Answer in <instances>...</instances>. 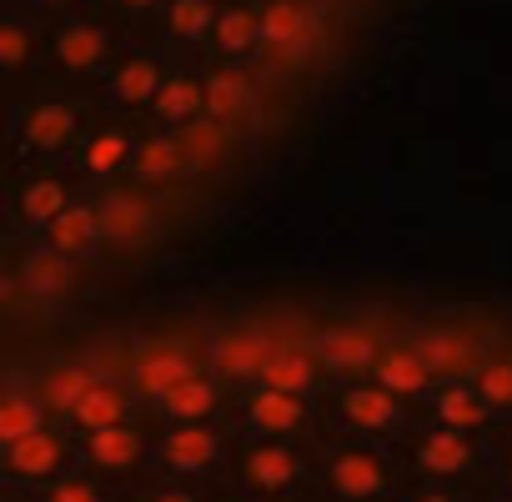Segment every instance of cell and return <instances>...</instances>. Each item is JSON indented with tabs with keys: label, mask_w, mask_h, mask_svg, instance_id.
Here are the masks:
<instances>
[{
	"label": "cell",
	"mask_w": 512,
	"mask_h": 502,
	"mask_svg": "<svg viewBox=\"0 0 512 502\" xmlns=\"http://www.w3.org/2000/svg\"><path fill=\"white\" fill-rule=\"evenodd\" d=\"M417 347L427 352V362L442 372V377H472L477 362L492 352L482 342V332H467L462 322H427L422 332H412Z\"/></svg>",
	"instance_id": "24"
},
{
	"label": "cell",
	"mask_w": 512,
	"mask_h": 502,
	"mask_svg": "<svg viewBox=\"0 0 512 502\" xmlns=\"http://www.w3.org/2000/svg\"><path fill=\"white\" fill-rule=\"evenodd\" d=\"M81 267H86V262L66 257V251H56L51 241L26 236V246H21V241L11 246V267H6V272L26 287L31 307L46 312V307H61V302H71V297L81 292Z\"/></svg>",
	"instance_id": "10"
},
{
	"label": "cell",
	"mask_w": 512,
	"mask_h": 502,
	"mask_svg": "<svg viewBox=\"0 0 512 502\" xmlns=\"http://www.w3.org/2000/svg\"><path fill=\"white\" fill-rule=\"evenodd\" d=\"M397 502H482V497H472V492H462V487H447V482L412 477V482L397 492Z\"/></svg>",
	"instance_id": "37"
},
{
	"label": "cell",
	"mask_w": 512,
	"mask_h": 502,
	"mask_svg": "<svg viewBox=\"0 0 512 502\" xmlns=\"http://www.w3.org/2000/svg\"><path fill=\"white\" fill-rule=\"evenodd\" d=\"M236 432H241L236 417H221V422H156V477L226 487Z\"/></svg>",
	"instance_id": "4"
},
{
	"label": "cell",
	"mask_w": 512,
	"mask_h": 502,
	"mask_svg": "<svg viewBox=\"0 0 512 502\" xmlns=\"http://www.w3.org/2000/svg\"><path fill=\"white\" fill-rule=\"evenodd\" d=\"M166 76L171 71L161 66V56L131 51V56L111 61V71H106V101L116 111H151L156 96H161V86H166Z\"/></svg>",
	"instance_id": "22"
},
{
	"label": "cell",
	"mask_w": 512,
	"mask_h": 502,
	"mask_svg": "<svg viewBox=\"0 0 512 502\" xmlns=\"http://www.w3.org/2000/svg\"><path fill=\"white\" fill-rule=\"evenodd\" d=\"M81 196L76 176H56V171H36V176H21L11 186V241H26V236H41L71 201Z\"/></svg>",
	"instance_id": "15"
},
{
	"label": "cell",
	"mask_w": 512,
	"mask_h": 502,
	"mask_svg": "<svg viewBox=\"0 0 512 502\" xmlns=\"http://www.w3.org/2000/svg\"><path fill=\"white\" fill-rule=\"evenodd\" d=\"M96 206H101L106 246H116V251H121V246H126V251L146 246V241L156 236V226H161V206H156V191L136 186L131 176H121V181L101 186V191H96Z\"/></svg>",
	"instance_id": "13"
},
{
	"label": "cell",
	"mask_w": 512,
	"mask_h": 502,
	"mask_svg": "<svg viewBox=\"0 0 512 502\" xmlns=\"http://www.w3.org/2000/svg\"><path fill=\"white\" fill-rule=\"evenodd\" d=\"M211 46L221 61H246L262 51V6H241V0H231V6H221V21L211 31Z\"/></svg>",
	"instance_id": "28"
},
{
	"label": "cell",
	"mask_w": 512,
	"mask_h": 502,
	"mask_svg": "<svg viewBox=\"0 0 512 502\" xmlns=\"http://www.w3.org/2000/svg\"><path fill=\"white\" fill-rule=\"evenodd\" d=\"M181 176H191V161H186V141H181V131L166 126V131L141 136L136 161H131V181L146 186V191H161V186H171V181H181Z\"/></svg>",
	"instance_id": "25"
},
{
	"label": "cell",
	"mask_w": 512,
	"mask_h": 502,
	"mask_svg": "<svg viewBox=\"0 0 512 502\" xmlns=\"http://www.w3.org/2000/svg\"><path fill=\"white\" fill-rule=\"evenodd\" d=\"M211 367V337L201 332H161V337H141L136 347H126L121 377L131 382V392L156 407L171 387H181L186 377Z\"/></svg>",
	"instance_id": "5"
},
{
	"label": "cell",
	"mask_w": 512,
	"mask_h": 502,
	"mask_svg": "<svg viewBox=\"0 0 512 502\" xmlns=\"http://www.w3.org/2000/svg\"><path fill=\"white\" fill-rule=\"evenodd\" d=\"M392 332H377L372 322H322L317 332H307L312 352L322 357L327 377L332 382H347V377H372L382 347H387Z\"/></svg>",
	"instance_id": "14"
},
{
	"label": "cell",
	"mask_w": 512,
	"mask_h": 502,
	"mask_svg": "<svg viewBox=\"0 0 512 502\" xmlns=\"http://www.w3.org/2000/svg\"><path fill=\"white\" fill-rule=\"evenodd\" d=\"M226 487L246 502H302L317 492V442L236 432Z\"/></svg>",
	"instance_id": "3"
},
{
	"label": "cell",
	"mask_w": 512,
	"mask_h": 502,
	"mask_svg": "<svg viewBox=\"0 0 512 502\" xmlns=\"http://www.w3.org/2000/svg\"><path fill=\"white\" fill-rule=\"evenodd\" d=\"M472 382H477V392L487 397V407H492L497 417H512V352H507V347H492V352L477 362Z\"/></svg>",
	"instance_id": "33"
},
{
	"label": "cell",
	"mask_w": 512,
	"mask_h": 502,
	"mask_svg": "<svg viewBox=\"0 0 512 502\" xmlns=\"http://www.w3.org/2000/svg\"><path fill=\"white\" fill-rule=\"evenodd\" d=\"M36 6H41V11H76L81 0H36Z\"/></svg>",
	"instance_id": "41"
},
{
	"label": "cell",
	"mask_w": 512,
	"mask_h": 502,
	"mask_svg": "<svg viewBox=\"0 0 512 502\" xmlns=\"http://www.w3.org/2000/svg\"><path fill=\"white\" fill-rule=\"evenodd\" d=\"M86 136V116L76 101H61V96H46V101H31L16 111V146L36 161H51V156H71Z\"/></svg>",
	"instance_id": "11"
},
{
	"label": "cell",
	"mask_w": 512,
	"mask_h": 502,
	"mask_svg": "<svg viewBox=\"0 0 512 502\" xmlns=\"http://www.w3.org/2000/svg\"><path fill=\"white\" fill-rule=\"evenodd\" d=\"M236 392L216 367L186 377L181 387H171L156 407H146L156 422H221V417H236Z\"/></svg>",
	"instance_id": "16"
},
{
	"label": "cell",
	"mask_w": 512,
	"mask_h": 502,
	"mask_svg": "<svg viewBox=\"0 0 512 502\" xmlns=\"http://www.w3.org/2000/svg\"><path fill=\"white\" fill-rule=\"evenodd\" d=\"M126 502H236L231 487H201V482H176V477H151L126 492Z\"/></svg>",
	"instance_id": "34"
},
{
	"label": "cell",
	"mask_w": 512,
	"mask_h": 502,
	"mask_svg": "<svg viewBox=\"0 0 512 502\" xmlns=\"http://www.w3.org/2000/svg\"><path fill=\"white\" fill-rule=\"evenodd\" d=\"M236 427L241 432H262V437L317 442V432H322V397L282 392V387H267V382H246L236 392Z\"/></svg>",
	"instance_id": "9"
},
{
	"label": "cell",
	"mask_w": 512,
	"mask_h": 502,
	"mask_svg": "<svg viewBox=\"0 0 512 502\" xmlns=\"http://www.w3.org/2000/svg\"><path fill=\"white\" fill-rule=\"evenodd\" d=\"M146 412V402L131 392V382L121 377V372H106V377H96L81 397H76V407L66 412V427L76 432V437H86V432H106V427H116V422H131V417H141Z\"/></svg>",
	"instance_id": "18"
},
{
	"label": "cell",
	"mask_w": 512,
	"mask_h": 502,
	"mask_svg": "<svg viewBox=\"0 0 512 502\" xmlns=\"http://www.w3.org/2000/svg\"><path fill=\"white\" fill-rule=\"evenodd\" d=\"M136 146H141V136H136L126 121H101V126H86L81 146L71 151V176H76V186L101 191V186H111V181L131 176Z\"/></svg>",
	"instance_id": "12"
},
{
	"label": "cell",
	"mask_w": 512,
	"mask_h": 502,
	"mask_svg": "<svg viewBox=\"0 0 512 502\" xmlns=\"http://www.w3.org/2000/svg\"><path fill=\"white\" fill-rule=\"evenodd\" d=\"M312 502H322V497H317V492H312Z\"/></svg>",
	"instance_id": "44"
},
{
	"label": "cell",
	"mask_w": 512,
	"mask_h": 502,
	"mask_svg": "<svg viewBox=\"0 0 512 502\" xmlns=\"http://www.w3.org/2000/svg\"><path fill=\"white\" fill-rule=\"evenodd\" d=\"M151 116H156L161 126H171V131L201 121V116H206V76H166V86H161Z\"/></svg>",
	"instance_id": "29"
},
{
	"label": "cell",
	"mask_w": 512,
	"mask_h": 502,
	"mask_svg": "<svg viewBox=\"0 0 512 502\" xmlns=\"http://www.w3.org/2000/svg\"><path fill=\"white\" fill-rule=\"evenodd\" d=\"M246 111H251V81L241 76L236 61H221L206 76V116L221 121V126H236Z\"/></svg>",
	"instance_id": "30"
},
{
	"label": "cell",
	"mask_w": 512,
	"mask_h": 502,
	"mask_svg": "<svg viewBox=\"0 0 512 502\" xmlns=\"http://www.w3.org/2000/svg\"><path fill=\"white\" fill-rule=\"evenodd\" d=\"M497 502H512V497H497Z\"/></svg>",
	"instance_id": "43"
},
{
	"label": "cell",
	"mask_w": 512,
	"mask_h": 502,
	"mask_svg": "<svg viewBox=\"0 0 512 502\" xmlns=\"http://www.w3.org/2000/svg\"><path fill=\"white\" fill-rule=\"evenodd\" d=\"M412 482L397 442L322 432L317 437V497L322 502H397Z\"/></svg>",
	"instance_id": "2"
},
{
	"label": "cell",
	"mask_w": 512,
	"mask_h": 502,
	"mask_svg": "<svg viewBox=\"0 0 512 502\" xmlns=\"http://www.w3.org/2000/svg\"><path fill=\"white\" fill-rule=\"evenodd\" d=\"M116 11H126V16H146V11H156V6H166V0H111Z\"/></svg>",
	"instance_id": "39"
},
{
	"label": "cell",
	"mask_w": 512,
	"mask_h": 502,
	"mask_svg": "<svg viewBox=\"0 0 512 502\" xmlns=\"http://www.w3.org/2000/svg\"><path fill=\"white\" fill-rule=\"evenodd\" d=\"M81 462V437L66 422H46L16 442H0V482L6 487H46Z\"/></svg>",
	"instance_id": "8"
},
{
	"label": "cell",
	"mask_w": 512,
	"mask_h": 502,
	"mask_svg": "<svg viewBox=\"0 0 512 502\" xmlns=\"http://www.w3.org/2000/svg\"><path fill=\"white\" fill-rule=\"evenodd\" d=\"M422 422H437V427H457V432H487L497 422V412L487 407V397L477 392L472 377H442L432 387V397L417 407Z\"/></svg>",
	"instance_id": "20"
},
{
	"label": "cell",
	"mask_w": 512,
	"mask_h": 502,
	"mask_svg": "<svg viewBox=\"0 0 512 502\" xmlns=\"http://www.w3.org/2000/svg\"><path fill=\"white\" fill-rule=\"evenodd\" d=\"M372 377H377L382 387H392V392L412 407V417H417V407L432 397V387L442 382V372L427 362V352L417 347V337H387V347H382Z\"/></svg>",
	"instance_id": "17"
},
{
	"label": "cell",
	"mask_w": 512,
	"mask_h": 502,
	"mask_svg": "<svg viewBox=\"0 0 512 502\" xmlns=\"http://www.w3.org/2000/svg\"><path fill=\"white\" fill-rule=\"evenodd\" d=\"M236 502H246V497H236ZM302 502H312V497H302Z\"/></svg>",
	"instance_id": "42"
},
{
	"label": "cell",
	"mask_w": 512,
	"mask_h": 502,
	"mask_svg": "<svg viewBox=\"0 0 512 502\" xmlns=\"http://www.w3.org/2000/svg\"><path fill=\"white\" fill-rule=\"evenodd\" d=\"M397 452H402V462H407L412 477L462 487V492H472L482 502L507 497L502 492L497 457H492V447H487L482 432H457V427H437V422L412 417L402 427V437H397Z\"/></svg>",
	"instance_id": "1"
},
{
	"label": "cell",
	"mask_w": 512,
	"mask_h": 502,
	"mask_svg": "<svg viewBox=\"0 0 512 502\" xmlns=\"http://www.w3.org/2000/svg\"><path fill=\"white\" fill-rule=\"evenodd\" d=\"M407 422H412V407L392 387H382L377 377L327 382V392H322V432H352V437L397 442Z\"/></svg>",
	"instance_id": "6"
},
{
	"label": "cell",
	"mask_w": 512,
	"mask_h": 502,
	"mask_svg": "<svg viewBox=\"0 0 512 502\" xmlns=\"http://www.w3.org/2000/svg\"><path fill=\"white\" fill-rule=\"evenodd\" d=\"M226 131H231V126H221V121H211V116H201V121L181 126L186 161H191V176H201V171H211V166L221 161V151H226Z\"/></svg>",
	"instance_id": "35"
},
{
	"label": "cell",
	"mask_w": 512,
	"mask_h": 502,
	"mask_svg": "<svg viewBox=\"0 0 512 502\" xmlns=\"http://www.w3.org/2000/svg\"><path fill=\"white\" fill-rule=\"evenodd\" d=\"M36 502H126V492L121 487H111L106 477H96L91 467H71V472H61L56 482H46V487H36Z\"/></svg>",
	"instance_id": "31"
},
{
	"label": "cell",
	"mask_w": 512,
	"mask_h": 502,
	"mask_svg": "<svg viewBox=\"0 0 512 502\" xmlns=\"http://www.w3.org/2000/svg\"><path fill=\"white\" fill-rule=\"evenodd\" d=\"M46 422H56V417H51L46 397L36 392V382L21 372H6V392H0V442H16Z\"/></svg>",
	"instance_id": "27"
},
{
	"label": "cell",
	"mask_w": 512,
	"mask_h": 502,
	"mask_svg": "<svg viewBox=\"0 0 512 502\" xmlns=\"http://www.w3.org/2000/svg\"><path fill=\"white\" fill-rule=\"evenodd\" d=\"M41 241H51L56 251H66V257L76 262H96L106 251V226H101V206H96V191H81L46 231Z\"/></svg>",
	"instance_id": "23"
},
{
	"label": "cell",
	"mask_w": 512,
	"mask_h": 502,
	"mask_svg": "<svg viewBox=\"0 0 512 502\" xmlns=\"http://www.w3.org/2000/svg\"><path fill=\"white\" fill-rule=\"evenodd\" d=\"M51 61L66 76H106L111 71V31L91 16H66L51 31Z\"/></svg>",
	"instance_id": "19"
},
{
	"label": "cell",
	"mask_w": 512,
	"mask_h": 502,
	"mask_svg": "<svg viewBox=\"0 0 512 502\" xmlns=\"http://www.w3.org/2000/svg\"><path fill=\"white\" fill-rule=\"evenodd\" d=\"M256 382L282 387V392H302V397H322L332 377H327V367H322V357L312 352L307 337H282L272 347V357L262 362V372H256Z\"/></svg>",
	"instance_id": "21"
},
{
	"label": "cell",
	"mask_w": 512,
	"mask_h": 502,
	"mask_svg": "<svg viewBox=\"0 0 512 502\" xmlns=\"http://www.w3.org/2000/svg\"><path fill=\"white\" fill-rule=\"evenodd\" d=\"M216 21H221V0H166V31L181 46L211 41Z\"/></svg>",
	"instance_id": "32"
},
{
	"label": "cell",
	"mask_w": 512,
	"mask_h": 502,
	"mask_svg": "<svg viewBox=\"0 0 512 502\" xmlns=\"http://www.w3.org/2000/svg\"><path fill=\"white\" fill-rule=\"evenodd\" d=\"M312 46V0H262V51L302 56Z\"/></svg>",
	"instance_id": "26"
},
{
	"label": "cell",
	"mask_w": 512,
	"mask_h": 502,
	"mask_svg": "<svg viewBox=\"0 0 512 502\" xmlns=\"http://www.w3.org/2000/svg\"><path fill=\"white\" fill-rule=\"evenodd\" d=\"M0 502H36V492L31 487H6V492H0Z\"/></svg>",
	"instance_id": "40"
},
{
	"label": "cell",
	"mask_w": 512,
	"mask_h": 502,
	"mask_svg": "<svg viewBox=\"0 0 512 502\" xmlns=\"http://www.w3.org/2000/svg\"><path fill=\"white\" fill-rule=\"evenodd\" d=\"M36 56H41V31L21 16H6V26H0V66H6V76H21Z\"/></svg>",
	"instance_id": "36"
},
{
	"label": "cell",
	"mask_w": 512,
	"mask_h": 502,
	"mask_svg": "<svg viewBox=\"0 0 512 502\" xmlns=\"http://www.w3.org/2000/svg\"><path fill=\"white\" fill-rule=\"evenodd\" d=\"M81 467H91L96 477H106L121 492L151 482L156 477V417L141 412V417L116 422L106 432H86L81 437Z\"/></svg>",
	"instance_id": "7"
},
{
	"label": "cell",
	"mask_w": 512,
	"mask_h": 502,
	"mask_svg": "<svg viewBox=\"0 0 512 502\" xmlns=\"http://www.w3.org/2000/svg\"><path fill=\"white\" fill-rule=\"evenodd\" d=\"M487 447H492V457H497V472H502V492L512 497V417H497L487 432Z\"/></svg>",
	"instance_id": "38"
}]
</instances>
